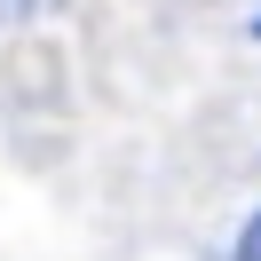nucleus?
<instances>
[{
	"label": "nucleus",
	"instance_id": "f257e3e1",
	"mask_svg": "<svg viewBox=\"0 0 261 261\" xmlns=\"http://www.w3.org/2000/svg\"><path fill=\"white\" fill-rule=\"evenodd\" d=\"M238 261H261V206L245 214V229H238Z\"/></svg>",
	"mask_w": 261,
	"mask_h": 261
},
{
	"label": "nucleus",
	"instance_id": "f03ea898",
	"mask_svg": "<svg viewBox=\"0 0 261 261\" xmlns=\"http://www.w3.org/2000/svg\"><path fill=\"white\" fill-rule=\"evenodd\" d=\"M245 32H253V40H261V16H253V24H245Z\"/></svg>",
	"mask_w": 261,
	"mask_h": 261
}]
</instances>
